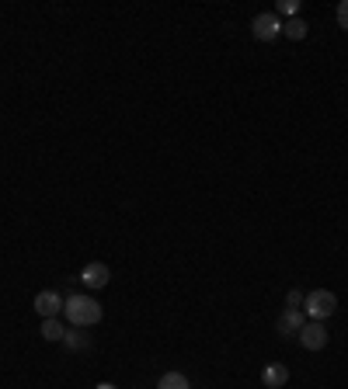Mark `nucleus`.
<instances>
[{
    "instance_id": "f257e3e1",
    "label": "nucleus",
    "mask_w": 348,
    "mask_h": 389,
    "mask_svg": "<svg viewBox=\"0 0 348 389\" xmlns=\"http://www.w3.org/2000/svg\"><path fill=\"white\" fill-rule=\"evenodd\" d=\"M63 313H66V320H70L74 327H94V323H101V316H105L101 303H94L91 296H81V292L63 303Z\"/></svg>"
},
{
    "instance_id": "f03ea898",
    "label": "nucleus",
    "mask_w": 348,
    "mask_h": 389,
    "mask_svg": "<svg viewBox=\"0 0 348 389\" xmlns=\"http://www.w3.org/2000/svg\"><path fill=\"white\" fill-rule=\"evenodd\" d=\"M303 309L310 320H327V316H335L338 313V296L331 292V289H313V292H306L303 296Z\"/></svg>"
},
{
    "instance_id": "7ed1b4c3",
    "label": "nucleus",
    "mask_w": 348,
    "mask_h": 389,
    "mask_svg": "<svg viewBox=\"0 0 348 389\" xmlns=\"http://www.w3.org/2000/svg\"><path fill=\"white\" fill-rule=\"evenodd\" d=\"M251 35H255L258 42H275V39L282 35V18H279L275 11L258 14V18L251 21Z\"/></svg>"
},
{
    "instance_id": "20e7f679",
    "label": "nucleus",
    "mask_w": 348,
    "mask_h": 389,
    "mask_svg": "<svg viewBox=\"0 0 348 389\" xmlns=\"http://www.w3.org/2000/svg\"><path fill=\"white\" fill-rule=\"evenodd\" d=\"M296 337H300V345H303L306 351H320V347L327 345V327H324L320 320H306L303 330H300Z\"/></svg>"
},
{
    "instance_id": "39448f33",
    "label": "nucleus",
    "mask_w": 348,
    "mask_h": 389,
    "mask_svg": "<svg viewBox=\"0 0 348 389\" xmlns=\"http://www.w3.org/2000/svg\"><path fill=\"white\" fill-rule=\"evenodd\" d=\"M35 313H39L42 320H56V316L63 313V296L52 292V289L39 292V296H35Z\"/></svg>"
},
{
    "instance_id": "423d86ee",
    "label": "nucleus",
    "mask_w": 348,
    "mask_h": 389,
    "mask_svg": "<svg viewBox=\"0 0 348 389\" xmlns=\"http://www.w3.org/2000/svg\"><path fill=\"white\" fill-rule=\"evenodd\" d=\"M303 323H306V313H303V309H289V306H286V313L279 316L275 330H279L282 337H296V334L303 330Z\"/></svg>"
},
{
    "instance_id": "0eeeda50",
    "label": "nucleus",
    "mask_w": 348,
    "mask_h": 389,
    "mask_svg": "<svg viewBox=\"0 0 348 389\" xmlns=\"http://www.w3.org/2000/svg\"><path fill=\"white\" fill-rule=\"evenodd\" d=\"M108 278H112V271H108V264H101V261H91L84 271H81V282H84L87 289H105Z\"/></svg>"
},
{
    "instance_id": "6e6552de",
    "label": "nucleus",
    "mask_w": 348,
    "mask_h": 389,
    "mask_svg": "<svg viewBox=\"0 0 348 389\" xmlns=\"http://www.w3.org/2000/svg\"><path fill=\"white\" fill-rule=\"evenodd\" d=\"M261 383L265 389H279L289 383V369L286 365H265V372H261Z\"/></svg>"
},
{
    "instance_id": "1a4fd4ad",
    "label": "nucleus",
    "mask_w": 348,
    "mask_h": 389,
    "mask_svg": "<svg viewBox=\"0 0 348 389\" xmlns=\"http://www.w3.org/2000/svg\"><path fill=\"white\" fill-rule=\"evenodd\" d=\"M306 32H310V25H306V21H300V18H289V21L282 25V35H286V39H293V42L306 39Z\"/></svg>"
},
{
    "instance_id": "9d476101",
    "label": "nucleus",
    "mask_w": 348,
    "mask_h": 389,
    "mask_svg": "<svg viewBox=\"0 0 348 389\" xmlns=\"http://www.w3.org/2000/svg\"><path fill=\"white\" fill-rule=\"evenodd\" d=\"M42 337L45 341H63L66 337V327L59 320H42Z\"/></svg>"
},
{
    "instance_id": "9b49d317",
    "label": "nucleus",
    "mask_w": 348,
    "mask_h": 389,
    "mask_svg": "<svg viewBox=\"0 0 348 389\" xmlns=\"http://www.w3.org/2000/svg\"><path fill=\"white\" fill-rule=\"evenodd\" d=\"M63 345L70 347V351H87V347H91V337H87V334H81V330H66Z\"/></svg>"
},
{
    "instance_id": "f8f14e48",
    "label": "nucleus",
    "mask_w": 348,
    "mask_h": 389,
    "mask_svg": "<svg viewBox=\"0 0 348 389\" xmlns=\"http://www.w3.org/2000/svg\"><path fill=\"white\" fill-rule=\"evenodd\" d=\"M157 389H188V379H185L181 372H164L161 383H157Z\"/></svg>"
},
{
    "instance_id": "ddd939ff",
    "label": "nucleus",
    "mask_w": 348,
    "mask_h": 389,
    "mask_svg": "<svg viewBox=\"0 0 348 389\" xmlns=\"http://www.w3.org/2000/svg\"><path fill=\"white\" fill-rule=\"evenodd\" d=\"M296 11H300V0H279V7H275V14H279V18H282V14H286V18H293Z\"/></svg>"
},
{
    "instance_id": "4468645a",
    "label": "nucleus",
    "mask_w": 348,
    "mask_h": 389,
    "mask_svg": "<svg viewBox=\"0 0 348 389\" xmlns=\"http://www.w3.org/2000/svg\"><path fill=\"white\" fill-rule=\"evenodd\" d=\"M286 303H289V309H300V303H303V292H300V289H293V292L286 296Z\"/></svg>"
},
{
    "instance_id": "2eb2a0df",
    "label": "nucleus",
    "mask_w": 348,
    "mask_h": 389,
    "mask_svg": "<svg viewBox=\"0 0 348 389\" xmlns=\"http://www.w3.org/2000/svg\"><path fill=\"white\" fill-rule=\"evenodd\" d=\"M338 25H342V28L348 32V0L342 4V7H338Z\"/></svg>"
},
{
    "instance_id": "dca6fc26",
    "label": "nucleus",
    "mask_w": 348,
    "mask_h": 389,
    "mask_svg": "<svg viewBox=\"0 0 348 389\" xmlns=\"http://www.w3.org/2000/svg\"><path fill=\"white\" fill-rule=\"evenodd\" d=\"M98 389H115V386H112V383H101V386H98Z\"/></svg>"
}]
</instances>
